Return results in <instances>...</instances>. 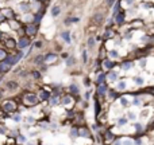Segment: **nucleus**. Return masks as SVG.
Listing matches in <instances>:
<instances>
[{
    "mask_svg": "<svg viewBox=\"0 0 154 145\" xmlns=\"http://www.w3.org/2000/svg\"><path fill=\"white\" fill-rule=\"evenodd\" d=\"M133 104L134 105H139V98H135V99L133 101Z\"/></svg>",
    "mask_w": 154,
    "mask_h": 145,
    "instance_id": "obj_49",
    "label": "nucleus"
},
{
    "mask_svg": "<svg viewBox=\"0 0 154 145\" xmlns=\"http://www.w3.org/2000/svg\"><path fill=\"white\" fill-rule=\"evenodd\" d=\"M93 44H95V39H93V38H89L88 39V46L89 47H93Z\"/></svg>",
    "mask_w": 154,
    "mask_h": 145,
    "instance_id": "obj_37",
    "label": "nucleus"
},
{
    "mask_svg": "<svg viewBox=\"0 0 154 145\" xmlns=\"http://www.w3.org/2000/svg\"><path fill=\"white\" fill-rule=\"evenodd\" d=\"M0 97H1V91H0Z\"/></svg>",
    "mask_w": 154,
    "mask_h": 145,
    "instance_id": "obj_59",
    "label": "nucleus"
},
{
    "mask_svg": "<svg viewBox=\"0 0 154 145\" xmlns=\"http://www.w3.org/2000/svg\"><path fill=\"white\" fill-rule=\"evenodd\" d=\"M1 12H3V15L6 16V19H14V16H15V12L11 10V8H6V10H3Z\"/></svg>",
    "mask_w": 154,
    "mask_h": 145,
    "instance_id": "obj_6",
    "label": "nucleus"
},
{
    "mask_svg": "<svg viewBox=\"0 0 154 145\" xmlns=\"http://www.w3.org/2000/svg\"><path fill=\"white\" fill-rule=\"evenodd\" d=\"M89 83H91L89 78H85V79H84V85H85V86H89Z\"/></svg>",
    "mask_w": 154,
    "mask_h": 145,
    "instance_id": "obj_45",
    "label": "nucleus"
},
{
    "mask_svg": "<svg viewBox=\"0 0 154 145\" xmlns=\"http://www.w3.org/2000/svg\"><path fill=\"white\" fill-rule=\"evenodd\" d=\"M72 136H79V130H76V129H72Z\"/></svg>",
    "mask_w": 154,
    "mask_h": 145,
    "instance_id": "obj_43",
    "label": "nucleus"
},
{
    "mask_svg": "<svg viewBox=\"0 0 154 145\" xmlns=\"http://www.w3.org/2000/svg\"><path fill=\"white\" fill-rule=\"evenodd\" d=\"M122 144H123V145H134V142L131 141L130 138H126V140H123V141H122Z\"/></svg>",
    "mask_w": 154,
    "mask_h": 145,
    "instance_id": "obj_32",
    "label": "nucleus"
},
{
    "mask_svg": "<svg viewBox=\"0 0 154 145\" xmlns=\"http://www.w3.org/2000/svg\"><path fill=\"white\" fill-rule=\"evenodd\" d=\"M61 38L66 42V43H70V42H72V39H70V34H69L68 31H64V32L61 34Z\"/></svg>",
    "mask_w": 154,
    "mask_h": 145,
    "instance_id": "obj_11",
    "label": "nucleus"
},
{
    "mask_svg": "<svg viewBox=\"0 0 154 145\" xmlns=\"http://www.w3.org/2000/svg\"><path fill=\"white\" fill-rule=\"evenodd\" d=\"M70 99H72V98H70V97H64V99H62V102H64V104H65V105H69V104H70Z\"/></svg>",
    "mask_w": 154,
    "mask_h": 145,
    "instance_id": "obj_36",
    "label": "nucleus"
},
{
    "mask_svg": "<svg viewBox=\"0 0 154 145\" xmlns=\"http://www.w3.org/2000/svg\"><path fill=\"white\" fill-rule=\"evenodd\" d=\"M118 89H119V90H126V82H119V83H118Z\"/></svg>",
    "mask_w": 154,
    "mask_h": 145,
    "instance_id": "obj_28",
    "label": "nucleus"
},
{
    "mask_svg": "<svg viewBox=\"0 0 154 145\" xmlns=\"http://www.w3.org/2000/svg\"><path fill=\"white\" fill-rule=\"evenodd\" d=\"M14 120H15L16 122H19V121H20V116H15V117H14Z\"/></svg>",
    "mask_w": 154,
    "mask_h": 145,
    "instance_id": "obj_50",
    "label": "nucleus"
},
{
    "mask_svg": "<svg viewBox=\"0 0 154 145\" xmlns=\"http://www.w3.org/2000/svg\"><path fill=\"white\" fill-rule=\"evenodd\" d=\"M134 82H135L137 85H142V83H143V79H142L141 77H135V78H134Z\"/></svg>",
    "mask_w": 154,
    "mask_h": 145,
    "instance_id": "obj_31",
    "label": "nucleus"
},
{
    "mask_svg": "<svg viewBox=\"0 0 154 145\" xmlns=\"http://www.w3.org/2000/svg\"><path fill=\"white\" fill-rule=\"evenodd\" d=\"M107 137H108V138H112V133H107Z\"/></svg>",
    "mask_w": 154,
    "mask_h": 145,
    "instance_id": "obj_57",
    "label": "nucleus"
},
{
    "mask_svg": "<svg viewBox=\"0 0 154 145\" xmlns=\"http://www.w3.org/2000/svg\"><path fill=\"white\" fill-rule=\"evenodd\" d=\"M24 28H26V34H27L28 36H33V35H35V32H37V24L35 23L27 24Z\"/></svg>",
    "mask_w": 154,
    "mask_h": 145,
    "instance_id": "obj_4",
    "label": "nucleus"
},
{
    "mask_svg": "<svg viewBox=\"0 0 154 145\" xmlns=\"http://www.w3.org/2000/svg\"><path fill=\"white\" fill-rule=\"evenodd\" d=\"M108 55H110L111 58H118V55H119V54H118V51H116V50H111Z\"/></svg>",
    "mask_w": 154,
    "mask_h": 145,
    "instance_id": "obj_30",
    "label": "nucleus"
},
{
    "mask_svg": "<svg viewBox=\"0 0 154 145\" xmlns=\"http://www.w3.org/2000/svg\"><path fill=\"white\" fill-rule=\"evenodd\" d=\"M107 78V75L104 74V73H100L99 74V77H97V85H101V83H104V79Z\"/></svg>",
    "mask_w": 154,
    "mask_h": 145,
    "instance_id": "obj_18",
    "label": "nucleus"
},
{
    "mask_svg": "<svg viewBox=\"0 0 154 145\" xmlns=\"http://www.w3.org/2000/svg\"><path fill=\"white\" fill-rule=\"evenodd\" d=\"M115 1H116V0H107V6H108V7H112L114 4H115Z\"/></svg>",
    "mask_w": 154,
    "mask_h": 145,
    "instance_id": "obj_41",
    "label": "nucleus"
},
{
    "mask_svg": "<svg viewBox=\"0 0 154 145\" xmlns=\"http://www.w3.org/2000/svg\"><path fill=\"white\" fill-rule=\"evenodd\" d=\"M95 109H96V110H95L96 116H99V113H100V104H99L97 101L95 102Z\"/></svg>",
    "mask_w": 154,
    "mask_h": 145,
    "instance_id": "obj_29",
    "label": "nucleus"
},
{
    "mask_svg": "<svg viewBox=\"0 0 154 145\" xmlns=\"http://www.w3.org/2000/svg\"><path fill=\"white\" fill-rule=\"evenodd\" d=\"M89 97H91V91H87V93H85V98H87V99H89Z\"/></svg>",
    "mask_w": 154,
    "mask_h": 145,
    "instance_id": "obj_51",
    "label": "nucleus"
},
{
    "mask_svg": "<svg viewBox=\"0 0 154 145\" xmlns=\"http://www.w3.org/2000/svg\"><path fill=\"white\" fill-rule=\"evenodd\" d=\"M139 66L141 67H145V66H146V59H145V58L139 61Z\"/></svg>",
    "mask_w": 154,
    "mask_h": 145,
    "instance_id": "obj_40",
    "label": "nucleus"
},
{
    "mask_svg": "<svg viewBox=\"0 0 154 145\" xmlns=\"http://www.w3.org/2000/svg\"><path fill=\"white\" fill-rule=\"evenodd\" d=\"M55 58H57V55L53 54V52H50V54H47V55H45V63H51V62H54Z\"/></svg>",
    "mask_w": 154,
    "mask_h": 145,
    "instance_id": "obj_8",
    "label": "nucleus"
},
{
    "mask_svg": "<svg viewBox=\"0 0 154 145\" xmlns=\"http://www.w3.org/2000/svg\"><path fill=\"white\" fill-rule=\"evenodd\" d=\"M19 141H22V142H26V137H24V136H19Z\"/></svg>",
    "mask_w": 154,
    "mask_h": 145,
    "instance_id": "obj_47",
    "label": "nucleus"
},
{
    "mask_svg": "<svg viewBox=\"0 0 154 145\" xmlns=\"http://www.w3.org/2000/svg\"><path fill=\"white\" fill-rule=\"evenodd\" d=\"M115 145H123V144H122L120 140H116V141H115Z\"/></svg>",
    "mask_w": 154,
    "mask_h": 145,
    "instance_id": "obj_53",
    "label": "nucleus"
},
{
    "mask_svg": "<svg viewBox=\"0 0 154 145\" xmlns=\"http://www.w3.org/2000/svg\"><path fill=\"white\" fill-rule=\"evenodd\" d=\"M42 62H45V55H38V57L34 59V63L35 64H41Z\"/></svg>",
    "mask_w": 154,
    "mask_h": 145,
    "instance_id": "obj_20",
    "label": "nucleus"
},
{
    "mask_svg": "<svg viewBox=\"0 0 154 145\" xmlns=\"http://www.w3.org/2000/svg\"><path fill=\"white\" fill-rule=\"evenodd\" d=\"M1 36H3V35H1V31H0V39H1Z\"/></svg>",
    "mask_w": 154,
    "mask_h": 145,
    "instance_id": "obj_58",
    "label": "nucleus"
},
{
    "mask_svg": "<svg viewBox=\"0 0 154 145\" xmlns=\"http://www.w3.org/2000/svg\"><path fill=\"white\" fill-rule=\"evenodd\" d=\"M27 121H28V122H34V118H33V117H28Z\"/></svg>",
    "mask_w": 154,
    "mask_h": 145,
    "instance_id": "obj_55",
    "label": "nucleus"
},
{
    "mask_svg": "<svg viewBox=\"0 0 154 145\" xmlns=\"http://www.w3.org/2000/svg\"><path fill=\"white\" fill-rule=\"evenodd\" d=\"M107 78H108L110 81H116V79H118V73H116V71L110 70V73L107 74Z\"/></svg>",
    "mask_w": 154,
    "mask_h": 145,
    "instance_id": "obj_9",
    "label": "nucleus"
},
{
    "mask_svg": "<svg viewBox=\"0 0 154 145\" xmlns=\"http://www.w3.org/2000/svg\"><path fill=\"white\" fill-rule=\"evenodd\" d=\"M119 7H120V1H115V4L112 6V8H114V16L118 14V11H119Z\"/></svg>",
    "mask_w": 154,
    "mask_h": 145,
    "instance_id": "obj_22",
    "label": "nucleus"
},
{
    "mask_svg": "<svg viewBox=\"0 0 154 145\" xmlns=\"http://www.w3.org/2000/svg\"><path fill=\"white\" fill-rule=\"evenodd\" d=\"M133 67V62H130V61H126V62H123V63H122V69H123V70H130V69Z\"/></svg>",
    "mask_w": 154,
    "mask_h": 145,
    "instance_id": "obj_15",
    "label": "nucleus"
},
{
    "mask_svg": "<svg viewBox=\"0 0 154 145\" xmlns=\"http://www.w3.org/2000/svg\"><path fill=\"white\" fill-rule=\"evenodd\" d=\"M128 117H130L131 120H133V121H134V120H135V118H137V117H135V114H134V113H128Z\"/></svg>",
    "mask_w": 154,
    "mask_h": 145,
    "instance_id": "obj_46",
    "label": "nucleus"
},
{
    "mask_svg": "<svg viewBox=\"0 0 154 145\" xmlns=\"http://www.w3.org/2000/svg\"><path fill=\"white\" fill-rule=\"evenodd\" d=\"M6 57H7V52H6L4 50H1V48H0V59H4Z\"/></svg>",
    "mask_w": 154,
    "mask_h": 145,
    "instance_id": "obj_35",
    "label": "nucleus"
},
{
    "mask_svg": "<svg viewBox=\"0 0 154 145\" xmlns=\"http://www.w3.org/2000/svg\"><path fill=\"white\" fill-rule=\"evenodd\" d=\"M97 91H99L100 95H104V94H106V91H107V86L104 83L99 85V90H97Z\"/></svg>",
    "mask_w": 154,
    "mask_h": 145,
    "instance_id": "obj_19",
    "label": "nucleus"
},
{
    "mask_svg": "<svg viewBox=\"0 0 154 145\" xmlns=\"http://www.w3.org/2000/svg\"><path fill=\"white\" fill-rule=\"evenodd\" d=\"M114 66H115V63H114L112 61H110V59H104V61H103V67H104V69L112 70Z\"/></svg>",
    "mask_w": 154,
    "mask_h": 145,
    "instance_id": "obj_7",
    "label": "nucleus"
},
{
    "mask_svg": "<svg viewBox=\"0 0 154 145\" xmlns=\"http://www.w3.org/2000/svg\"><path fill=\"white\" fill-rule=\"evenodd\" d=\"M16 87H18L16 82H8V83H7V89H8V90H15Z\"/></svg>",
    "mask_w": 154,
    "mask_h": 145,
    "instance_id": "obj_21",
    "label": "nucleus"
},
{
    "mask_svg": "<svg viewBox=\"0 0 154 145\" xmlns=\"http://www.w3.org/2000/svg\"><path fill=\"white\" fill-rule=\"evenodd\" d=\"M33 75H34L35 78H39V77H41V74H39L38 71H34V73H33Z\"/></svg>",
    "mask_w": 154,
    "mask_h": 145,
    "instance_id": "obj_48",
    "label": "nucleus"
},
{
    "mask_svg": "<svg viewBox=\"0 0 154 145\" xmlns=\"http://www.w3.org/2000/svg\"><path fill=\"white\" fill-rule=\"evenodd\" d=\"M79 20H80L79 17H69V19H66V20H65V23H66V24H70V23H77Z\"/></svg>",
    "mask_w": 154,
    "mask_h": 145,
    "instance_id": "obj_24",
    "label": "nucleus"
},
{
    "mask_svg": "<svg viewBox=\"0 0 154 145\" xmlns=\"http://www.w3.org/2000/svg\"><path fill=\"white\" fill-rule=\"evenodd\" d=\"M4 20H6V16L3 15V12H0V23H1V22H4Z\"/></svg>",
    "mask_w": 154,
    "mask_h": 145,
    "instance_id": "obj_44",
    "label": "nucleus"
},
{
    "mask_svg": "<svg viewBox=\"0 0 154 145\" xmlns=\"http://www.w3.org/2000/svg\"><path fill=\"white\" fill-rule=\"evenodd\" d=\"M51 105H57L58 104V97H54V98H51Z\"/></svg>",
    "mask_w": 154,
    "mask_h": 145,
    "instance_id": "obj_39",
    "label": "nucleus"
},
{
    "mask_svg": "<svg viewBox=\"0 0 154 145\" xmlns=\"http://www.w3.org/2000/svg\"><path fill=\"white\" fill-rule=\"evenodd\" d=\"M120 104L123 105V106H126L127 104H128V102H127V98H124V97H122L120 98Z\"/></svg>",
    "mask_w": 154,
    "mask_h": 145,
    "instance_id": "obj_38",
    "label": "nucleus"
},
{
    "mask_svg": "<svg viewBox=\"0 0 154 145\" xmlns=\"http://www.w3.org/2000/svg\"><path fill=\"white\" fill-rule=\"evenodd\" d=\"M39 98H41V99H49V98H50V93L46 90H42L41 93H39Z\"/></svg>",
    "mask_w": 154,
    "mask_h": 145,
    "instance_id": "obj_16",
    "label": "nucleus"
},
{
    "mask_svg": "<svg viewBox=\"0 0 154 145\" xmlns=\"http://www.w3.org/2000/svg\"><path fill=\"white\" fill-rule=\"evenodd\" d=\"M74 58H73V57H68V58H66V66H68V67H69V66H73V64H74Z\"/></svg>",
    "mask_w": 154,
    "mask_h": 145,
    "instance_id": "obj_23",
    "label": "nucleus"
},
{
    "mask_svg": "<svg viewBox=\"0 0 154 145\" xmlns=\"http://www.w3.org/2000/svg\"><path fill=\"white\" fill-rule=\"evenodd\" d=\"M79 136H82V137H88L89 133H88V130H85V129H81V130L79 132Z\"/></svg>",
    "mask_w": 154,
    "mask_h": 145,
    "instance_id": "obj_27",
    "label": "nucleus"
},
{
    "mask_svg": "<svg viewBox=\"0 0 154 145\" xmlns=\"http://www.w3.org/2000/svg\"><path fill=\"white\" fill-rule=\"evenodd\" d=\"M42 16H43V12H37V14L34 15V23L35 24L39 23V22H41V19H42Z\"/></svg>",
    "mask_w": 154,
    "mask_h": 145,
    "instance_id": "obj_17",
    "label": "nucleus"
},
{
    "mask_svg": "<svg viewBox=\"0 0 154 145\" xmlns=\"http://www.w3.org/2000/svg\"><path fill=\"white\" fill-rule=\"evenodd\" d=\"M127 124V120L126 118H119V121H118V125H120V126H123V125Z\"/></svg>",
    "mask_w": 154,
    "mask_h": 145,
    "instance_id": "obj_33",
    "label": "nucleus"
},
{
    "mask_svg": "<svg viewBox=\"0 0 154 145\" xmlns=\"http://www.w3.org/2000/svg\"><path fill=\"white\" fill-rule=\"evenodd\" d=\"M135 145H142V141H141V140H137V141H135Z\"/></svg>",
    "mask_w": 154,
    "mask_h": 145,
    "instance_id": "obj_54",
    "label": "nucleus"
},
{
    "mask_svg": "<svg viewBox=\"0 0 154 145\" xmlns=\"http://www.w3.org/2000/svg\"><path fill=\"white\" fill-rule=\"evenodd\" d=\"M24 102L27 105H37L38 104V98L35 94H26L24 97Z\"/></svg>",
    "mask_w": 154,
    "mask_h": 145,
    "instance_id": "obj_2",
    "label": "nucleus"
},
{
    "mask_svg": "<svg viewBox=\"0 0 154 145\" xmlns=\"http://www.w3.org/2000/svg\"><path fill=\"white\" fill-rule=\"evenodd\" d=\"M34 46H35L37 48H41V47H42V42H39V41H38V42H35V43H34Z\"/></svg>",
    "mask_w": 154,
    "mask_h": 145,
    "instance_id": "obj_42",
    "label": "nucleus"
},
{
    "mask_svg": "<svg viewBox=\"0 0 154 145\" xmlns=\"http://www.w3.org/2000/svg\"><path fill=\"white\" fill-rule=\"evenodd\" d=\"M6 46L10 48H14V47H16V42H15L12 38H8L7 41H6Z\"/></svg>",
    "mask_w": 154,
    "mask_h": 145,
    "instance_id": "obj_10",
    "label": "nucleus"
},
{
    "mask_svg": "<svg viewBox=\"0 0 154 145\" xmlns=\"http://www.w3.org/2000/svg\"><path fill=\"white\" fill-rule=\"evenodd\" d=\"M60 12H61V8L58 7V6H54V7L51 8V16H58L60 15Z\"/></svg>",
    "mask_w": 154,
    "mask_h": 145,
    "instance_id": "obj_14",
    "label": "nucleus"
},
{
    "mask_svg": "<svg viewBox=\"0 0 154 145\" xmlns=\"http://www.w3.org/2000/svg\"><path fill=\"white\" fill-rule=\"evenodd\" d=\"M3 110L7 111V113H12V111L15 110V104L14 102H6V104L3 105Z\"/></svg>",
    "mask_w": 154,
    "mask_h": 145,
    "instance_id": "obj_5",
    "label": "nucleus"
},
{
    "mask_svg": "<svg viewBox=\"0 0 154 145\" xmlns=\"http://www.w3.org/2000/svg\"><path fill=\"white\" fill-rule=\"evenodd\" d=\"M124 19H126V12L124 11H118V14L115 15V22L116 24H123L124 23Z\"/></svg>",
    "mask_w": 154,
    "mask_h": 145,
    "instance_id": "obj_3",
    "label": "nucleus"
},
{
    "mask_svg": "<svg viewBox=\"0 0 154 145\" xmlns=\"http://www.w3.org/2000/svg\"><path fill=\"white\" fill-rule=\"evenodd\" d=\"M101 20H103V14L101 12H96V14L93 15V22H95V23H100Z\"/></svg>",
    "mask_w": 154,
    "mask_h": 145,
    "instance_id": "obj_13",
    "label": "nucleus"
},
{
    "mask_svg": "<svg viewBox=\"0 0 154 145\" xmlns=\"http://www.w3.org/2000/svg\"><path fill=\"white\" fill-rule=\"evenodd\" d=\"M87 61H88V55H87V51L82 50V62L84 63H87Z\"/></svg>",
    "mask_w": 154,
    "mask_h": 145,
    "instance_id": "obj_34",
    "label": "nucleus"
},
{
    "mask_svg": "<svg viewBox=\"0 0 154 145\" xmlns=\"http://www.w3.org/2000/svg\"><path fill=\"white\" fill-rule=\"evenodd\" d=\"M112 36H114V31L112 30H106V32H104V38L108 39V38H112Z\"/></svg>",
    "mask_w": 154,
    "mask_h": 145,
    "instance_id": "obj_25",
    "label": "nucleus"
},
{
    "mask_svg": "<svg viewBox=\"0 0 154 145\" xmlns=\"http://www.w3.org/2000/svg\"><path fill=\"white\" fill-rule=\"evenodd\" d=\"M19 8H20V11H23V14H26V12H28V11H30V4L20 3V4H19Z\"/></svg>",
    "mask_w": 154,
    "mask_h": 145,
    "instance_id": "obj_12",
    "label": "nucleus"
},
{
    "mask_svg": "<svg viewBox=\"0 0 154 145\" xmlns=\"http://www.w3.org/2000/svg\"><path fill=\"white\" fill-rule=\"evenodd\" d=\"M131 36H133V35H131V34H126V39H130Z\"/></svg>",
    "mask_w": 154,
    "mask_h": 145,
    "instance_id": "obj_56",
    "label": "nucleus"
},
{
    "mask_svg": "<svg viewBox=\"0 0 154 145\" xmlns=\"http://www.w3.org/2000/svg\"><path fill=\"white\" fill-rule=\"evenodd\" d=\"M133 3H134V0H126V4H128V6H131Z\"/></svg>",
    "mask_w": 154,
    "mask_h": 145,
    "instance_id": "obj_52",
    "label": "nucleus"
},
{
    "mask_svg": "<svg viewBox=\"0 0 154 145\" xmlns=\"http://www.w3.org/2000/svg\"><path fill=\"white\" fill-rule=\"evenodd\" d=\"M16 46L20 48V50H24V48H27L28 46H30V39H28V38H26V36H24V38L22 36L20 39L18 41Z\"/></svg>",
    "mask_w": 154,
    "mask_h": 145,
    "instance_id": "obj_1",
    "label": "nucleus"
},
{
    "mask_svg": "<svg viewBox=\"0 0 154 145\" xmlns=\"http://www.w3.org/2000/svg\"><path fill=\"white\" fill-rule=\"evenodd\" d=\"M70 91H72V93H74V94H79V87H77V86H76V85H70Z\"/></svg>",
    "mask_w": 154,
    "mask_h": 145,
    "instance_id": "obj_26",
    "label": "nucleus"
}]
</instances>
